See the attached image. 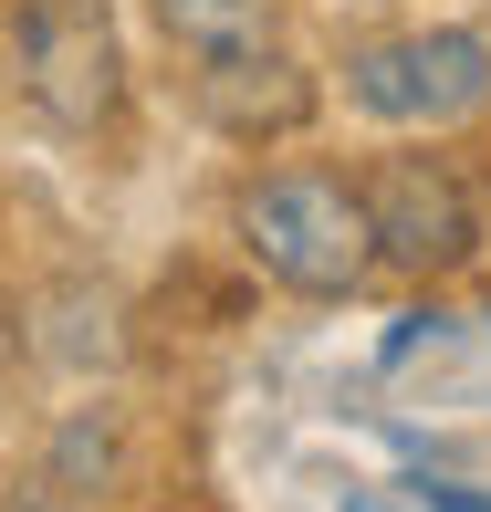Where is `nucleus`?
<instances>
[{"label": "nucleus", "instance_id": "nucleus-6", "mask_svg": "<svg viewBox=\"0 0 491 512\" xmlns=\"http://www.w3.org/2000/svg\"><path fill=\"white\" fill-rule=\"evenodd\" d=\"M147 21H157L189 63L251 53V42H283V0H147Z\"/></svg>", "mask_w": 491, "mask_h": 512}, {"label": "nucleus", "instance_id": "nucleus-8", "mask_svg": "<svg viewBox=\"0 0 491 512\" xmlns=\"http://www.w3.org/2000/svg\"><path fill=\"white\" fill-rule=\"evenodd\" d=\"M418 512H491V492H471V481H408Z\"/></svg>", "mask_w": 491, "mask_h": 512}, {"label": "nucleus", "instance_id": "nucleus-2", "mask_svg": "<svg viewBox=\"0 0 491 512\" xmlns=\"http://www.w3.org/2000/svg\"><path fill=\"white\" fill-rule=\"evenodd\" d=\"M345 105L377 126H471L491 105V42L439 21V32H387L345 53Z\"/></svg>", "mask_w": 491, "mask_h": 512}, {"label": "nucleus", "instance_id": "nucleus-1", "mask_svg": "<svg viewBox=\"0 0 491 512\" xmlns=\"http://www.w3.org/2000/svg\"><path fill=\"white\" fill-rule=\"evenodd\" d=\"M241 251L272 272L303 304H345V293L377 272V241H366V199L345 189L335 168H272L241 189Z\"/></svg>", "mask_w": 491, "mask_h": 512}, {"label": "nucleus", "instance_id": "nucleus-3", "mask_svg": "<svg viewBox=\"0 0 491 512\" xmlns=\"http://www.w3.org/2000/svg\"><path fill=\"white\" fill-rule=\"evenodd\" d=\"M11 53H21V95L53 115L63 136H95L126 105V53H115V11L105 0H21L11 11Z\"/></svg>", "mask_w": 491, "mask_h": 512}, {"label": "nucleus", "instance_id": "nucleus-4", "mask_svg": "<svg viewBox=\"0 0 491 512\" xmlns=\"http://www.w3.org/2000/svg\"><path fill=\"white\" fill-rule=\"evenodd\" d=\"M366 241H377V262L397 272H460L471 262V199H460V178L439 168V157H387V168H366Z\"/></svg>", "mask_w": 491, "mask_h": 512}, {"label": "nucleus", "instance_id": "nucleus-5", "mask_svg": "<svg viewBox=\"0 0 491 512\" xmlns=\"http://www.w3.org/2000/svg\"><path fill=\"white\" fill-rule=\"evenodd\" d=\"M189 105L230 136H293L314 115V74L283 53V42H251V53H209L189 63Z\"/></svg>", "mask_w": 491, "mask_h": 512}, {"label": "nucleus", "instance_id": "nucleus-7", "mask_svg": "<svg viewBox=\"0 0 491 512\" xmlns=\"http://www.w3.org/2000/svg\"><path fill=\"white\" fill-rule=\"evenodd\" d=\"M439 324H450V314H439V304H418V314H397V335H387V366H408L418 345H439Z\"/></svg>", "mask_w": 491, "mask_h": 512}]
</instances>
